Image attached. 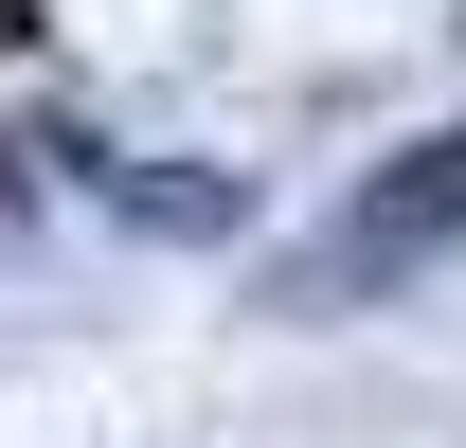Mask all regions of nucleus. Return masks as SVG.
I'll list each match as a JSON object with an SVG mask.
<instances>
[{
    "label": "nucleus",
    "instance_id": "f257e3e1",
    "mask_svg": "<svg viewBox=\"0 0 466 448\" xmlns=\"http://www.w3.org/2000/svg\"><path fill=\"white\" fill-rule=\"evenodd\" d=\"M431 251H466V126H431V144H395V162L359 179L341 216H323V251L288 270V305H377Z\"/></svg>",
    "mask_w": 466,
    "mask_h": 448
},
{
    "label": "nucleus",
    "instance_id": "f03ea898",
    "mask_svg": "<svg viewBox=\"0 0 466 448\" xmlns=\"http://www.w3.org/2000/svg\"><path fill=\"white\" fill-rule=\"evenodd\" d=\"M18 216H36V162H18V144H0V233H18Z\"/></svg>",
    "mask_w": 466,
    "mask_h": 448
},
{
    "label": "nucleus",
    "instance_id": "7ed1b4c3",
    "mask_svg": "<svg viewBox=\"0 0 466 448\" xmlns=\"http://www.w3.org/2000/svg\"><path fill=\"white\" fill-rule=\"evenodd\" d=\"M18 18H36V0H0V36H18Z\"/></svg>",
    "mask_w": 466,
    "mask_h": 448
}]
</instances>
